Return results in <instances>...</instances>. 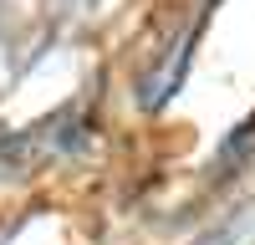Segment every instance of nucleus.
<instances>
[{
    "label": "nucleus",
    "mask_w": 255,
    "mask_h": 245,
    "mask_svg": "<svg viewBox=\"0 0 255 245\" xmlns=\"http://www.w3.org/2000/svg\"><path fill=\"white\" fill-rule=\"evenodd\" d=\"M194 245H240V240H235V230H230V225H220V230H209V235H199Z\"/></svg>",
    "instance_id": "nucleus-1"
}]
</instances>
